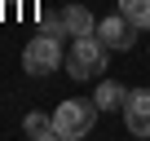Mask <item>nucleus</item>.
I'll return each instance as SVG.
<instances>
[{"label": "nucleus", "mask_w": 150, "mask_h": 141, "mask_svg": "<svg viewBox=\"0 0 150 141\" xmlns=\"http://www.w3.org/2000/svg\"><path fill=\"white\" fill-rule=\"evenodd\" d=\"M137 31H141V27H132L124 13H110V18H102V22H97V35L106 40V49H110V53H128V49L137 44Z\"/></svg>", "instance_id": "20e7f679"}, {"label": "nucleus", "mask_w": 150, "mask_h": 141, "mask_svg": "<svg viewBox=\"0 0 150 141\" xmlns=\"http://www.w3.org/2000/svg\"><path fill=\"white\" fill-rule=\"evenodd\" d=\"M106 62H110V49L106 40L93 31V35H80L71 40V53H66V75L71 80H93V75H106Z\"/></svg>", "instance_id": "f257e3e1"}, {"label": "nucleus", "mask_w": 150, "mask_h": 141, "mask_svg": "<svg viewBox=\"0 0 150 141\" xmlns=\"http://www.w3.org/2000/svg\"><path fill=\"white\" fill-rule=\"evenodd\" d=\"M22 132H27L31 141H53V137H57V123H53V115H44V110H27Z\"/></svg>", "instance_id": "0eeeda50"}, {"label": "nucleus", "mask_w": 150, "mask_h": 141, "mask_svg": "<svg viewBox=\"0 0 150 141\" xmlns=\"http://www.w3.org/2000/svg\"><path fill=\"white\" fill-rule=\"evenodd\" d=\"M119 13H124L132 27L150 31V0H119Z\"/></svg>", "instance_id": "6e6552de"}, {"label": "nucleus", "mask_w": 150, "mask_h": 141, "mask_svg": "<svg viewBox=\"0 0 150 141\" xmlns=\"http://www.w3.org/2000/svg\"><path fill=\"white\" fill-rule=\"evenodd\" d=\"M124 115L150 119V88H132V93H128V106H124Z\"/></svg>", "instance_id": "1a4fd4ad"}, {"label": "nucleus", "mask_w": 150, "mask_h": 141, "mask_svg": "<svg viewBox=\"0 0 150 141\" xmlns=\"http://www.w3.org/2000/svg\"><path fill=\"white\" fill-rule=\"evenodd\" d=\"M124 123H128V132H132V137H150V119H137V115H124Z\"/></svg>", "instance_id": "9d476101"}, {"label": "nucleus", "mask_w": 150, "mask_h": 141, "mask_svg": "<svg viewBox=\"0 0 150 141\" xmlns=\"http://www.w3.org/2000/svg\"><path fill=\"white\" fill-rule=\"evenodd\" d=\"M57 66H66V53H62V40L40 31L35 40H27L22 49V70L27 75H57Z\"/></svg>", "instance_id": "7ed1b4c3"}, {"label": "nucleus", "mask_w": 150, "mask_h": 141, "mask_svg": "<svg viewBox=\"0 0 150 141\" xmlns=\"http://www.w3.org/2000/svg\"><path fill=\"white\" fill-rule=\"evenodd\" d=\"M93 102H97V110H119V115H124V106H128V88L115 84V80H102L97 93H93Z\"/></svg>", "instance_id": "423d86ee"}, {"label": "nucleus", "mask_w": 150, "mask_h": 141, "mask_svg": "<svg viewBox=\"0 0 150 141\" xmlns=\"http://www.w3.org/2000/svg\"><path fill=\"white\" fill-rule=\"evenodd\" d=\"M62 22H66V35H71V40L97 31V22H93V13H88L84 5H66V9H62Z\"/></svg>", "instance_id": "39448f33"}, {"label": "nucleus", "mask_w": 150, "mask_h": 141, "mask_svg": "<svg viewBox=\"0 0 150 141\" xmlns=\"http://www.w3.org/2000/svg\"><path fill=\"white\" fill-rule=\"evenodd\" d=\"M97 102H84V97H66V102H57V110H53V123H57V137L62 141H80V137H88L93 132V123H97Z\"/></svg>", "instance_id": "f03ea898"}]
</instances>
